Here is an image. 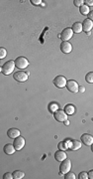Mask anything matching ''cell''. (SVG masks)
Here are the masks:
<instances>
[{"mask_svg":"<svg viewBox=\"0 0 93 179\" xmlns=\"http://www.w3.org/2000/svg\"><path fill=\"white\" fill-rule=\"evenodd\" d=\"M54 159L58 162H62L64 160L66 159V153L64 152V150H58L54 153Z\"/></svg>","mask_w":93,"mask_h":179,"instance_id":"12","label":"cell"},{"mask_svg":"<svg viewBox=\"0 0 93 179\" xmlns=\"http://www.w3.org/2000/svg\"><path fill=\"white\" fill-rule=\"evenodd\" d=\"M85 3L87 6H93V0H85Z\"/></svg>","mask_w":93,"mask_h":179,"instance_id":"30","label":"cell"},{"mask_svg":"<svg viewBox=\"0 0 93 179\" xmlns=\"http://www.w3.org/2000/svg\"><path fill=\"white\" fill-rule=\"evenodd\" d=\"M31 2L34 4V5H39V4L42 3V0H32Z\"/></svg>","mask_w":93,"mask_h":179,"instance_id":"29","label":"cell"},{"mask_svg":"<svg viewBox=\"0 0 93 179\" xmlns=\"http://www.w3.org/2000/svg\"><path fill=\"white\" fill-rule=\"evenodd\" d=\"M3 178L4 179H13V173H10V172H7V173H5L3 175Z\"/></svg>","mask_w":93,"mask_h":179,"instance_id":"27","label":"cell"},{"mask_svg":"<svg viewBox=\"0 0 93 179\" xmlns=\"http://www.w3.org/2000/svg\"><path fill=\"white\" fill-rule=\"evenodd\" d=\"M88 177L90 179H93V170H90V171L88 172Z\"/></svg>","mask_w":93,"mask_h":179,"instance_id":"32","label":"cell"},{"mask_svg":"<svg viewBox=\"0 0 93 179\" xmlns=\"http://www.w3.org/2000/svg\"><path fill=\"white\" fill-rule=\"evenodd\" d=\"M16 67L15 62L14 61H8L5 64H3V66L1 67V73L3 75H10V74L13 73L14 68Z\"/></svg>","mask_w":93,"mask_h":179,"instance_id":"1","label":"cell"},{"mask_svg":"<svg viewBox=\"0 0 93 179\" xmlns=\"http://www.w3.org/2000/svg\"><path fill=\"white\" fill-rule=\"evenodd\" d=\"M24 176H25V173L21 170H15L13 172V177L15 179H22Z\"/></svg>","mask_w":93,"mask_h":179,"instance_id":"20","label":"cell"},{"mask_svg":"<svg viewBox=\"0 0 93 179\" xmlns=\"http://www.w3.org/2000/svg\"><path fill=\"white\" fill-rule=\"evenodd\" d=\"M81 141L85 145H91L93 143V136L88 133H84L81 135Z\"/></svg>","mask_w":93,"mask_h":179,"instance_id":"11","label":"cell"},{"mask_svg":"<svg viewBox=\"0 0 93 179\" xmlns=\"http://www.w3.org/2000/svg\"><path fill=\"white\" fill-rule=\"evenodd\" d=\"M14 146L16 150H21L25 146V138L23 136H18L14 139Z\"/></svg>","mask_w":93,"mask_h":179,"instance_id":"8","label":"cell"},{"mask_svg":"<svg viewBox=\"0 0 93 179\" xmlns=\"http://www.w3.org/2000/svg\"><path fill=\"white\" fill-rule=\"evenodd\" d=\"M72 31L74 32V33H80V32H82V30H83V27H82V23H80V22H75V23L72 25Z\"/></svg>","mask_w":93,"mask_h":179,"instance_id":"17","label":"cell"},{"mask_svg":"<svg viewBox=\"0 0 93 179\" xmlns=\"http://www.w3.org/2000/svg\"><path fill=\"white\" fill-rule=\"evenodd\" d=\"M54 118L56 122H64V120H67V114L64 112V110H56V112H54Z\"/></svg>","mask_w":93,"mask_h":179,"instance_id":"6","label":"cell"},{"mask_svg":"<svg viewBox=\"0 0 93 179\" xmlns=\"http://www.w3.org/2000/svg\"><path fill=\"white\" fill-rule=\"evenodd\" d=\"M70 168H71V161H70V159H65V160H64V161H62L60 166V175L69 172Z\"/></svg>","mask_w":93,"mask_h":179,"instance_id":"3","label":"cell"},{"mask_svg":"<svg viewBox=\"0 0 93 179\" xmlns=\"http://www.w3.org/2000/svg\"><path fill=\"white\" fill-rule=\"evenodd\" d=\"M82 27H83L84 31L88 33V32H90V30L93 28V22L89 19H85L83 21V23H82Z\"/></svg>","mask_w":93,"mask_h":179,"instance_id":"14","label":"cell"},{"mask_svg":"<svg viewBox=\"0 0 93 179\" xmlns=\"http://www.w3.org/2000/svg\"><path fill=\"white\" fill-rule=\"evenodd\" d=\"M78 92H85V88H84V87H79V88H78Z\"/></svg>","mask_w":93,"mask_h":179,"instance_id":"33","label":"cell"},{"mask_svg":"<svg viewBox=\"0 0 93 179\" xmlns=\"http://www.w3.org/2000/svg\"><path fill=\"white\" fill-rule=\"evenodd\" d=\"M64 112H65L66 114H74V106H72V104H66L65 106H64Z\"/></svg>","mask_w":93,"mask_h":179,"instance_id":"18","label":"cell"},{"mask_svg":"<svg viewBox=\"0 0 93 179\" xmlns=\"http://www.w3.org/2000/svg\"><path fill=\"white\" fill-rule=\"evenodd\" d=\"M91 150H92V152H93V143L91 144Z\"/></svg>","mask_w":93,"mask_h":179,"instance_id":"35","label":"cell"},{"mask_svg":"<svg viewBox=\"0 0 93 179\" xmlns=\"http://www.w3.org/2000/svg\"><path fill=\"white\" fill-rule=\"evenodd\" d=\"M66 83H67V81H66V79L64 76H58V77H56L54 79V86L56 88H60V89H62L64 87H65Z\"/></svg>","mask_w":93,"mask_h":179,"instance_id":"5","label":"cell"},{"mask_svg":"<svg viewBox=\"0 0 93 179\" xmlns=\"http://www.w3.org/2000/svg\"><path fill=\"white\" fill-rule=\"evenodd\" d=\"M83 0H74V1H73V3H74V5H75V6H79V7H80V6H82V5H83Z\"/></svg>","mask_w":93,"mask_h":179,"instance_id":"28","label":"cell"},{"mask_svg":"<svg viewBox=\"0 0 93 179\" xmlns=\"http://www.w3.org/2000/svg\"><path fill=\"white\" fill-rule=\"evenodd\" d=\"M58 104H56V102H50V104H48V110H50V112H56V110H58Z\"/></svg>","mask_w":93,"mask_h":179,"instance_id":"21","label":"cell"},{"mask_svg":"<svg viewBox=\"0 0 93 179\" xmlns=\"http://www.w3.org/2000/svg\"><path fill=\"white\" fill-rule=\"evenodd\" d=\"M79 11H80V13L82 14V15H88L89 14V7H88L87 5H85V4H83L82 6H80V8H79Z\"/></svg>","mask_w":93,"mask_h":179,"instance_id":"19","label":"cell"},{"mask_svg":"<svg viewBox=\"0 0 93 179\" xmlns=\"http://www.w3.org/2000/svg\"><path fill=\"white\" fill-rule=\"evenodd\" d=\"M78 88L79 87H78L77 83H76L75 81H73V80H69V81H67V83H66V89L71 92H77Z\"/></svg>","mask_w":93,"mask_h":179,"instance_id":"9","label":"cell"},{"mask_svg":"<svg viewBox=\"0 0 93 179\" xmlns=\"http://www.w3.org/2000/svg\"><path fill=\"white\" fill-rule=\"evenodd\" d=\"M7 55V52L4 48H0V59H4Z\"/></svg>","mask_w":93,"mask_h":179,"instance_id":"25","label":"cell"},{"mask_svg":"<svg viewBox=\"0 0 93 179\" xmlns=\"http://www.w3.org/2000/svg\"><path fill=\"white\" fill-rule=\"evenodd\" d=\"M7 135L9 138H12V139H15L16 137L20 136V130L18 128H10L7 131Z\"/></svg>","mask_w":93,"mask_h":179,"instance_id":"13","label":"cell"},{"mask_svg":"<svg viewBox=\"0 0 93 179\" xmlns=\"http://www.w3.org/2000/svg\"><path fill=\"white\" fill-rule=\"evenodd\" d=\"M78 178L79 179H88V173H86L85 171H82L79 173V175H78Z\"/></svg>","mask_w":93,"mask_h":179,"instance_id":"26","label":"cell"},{"mask_svg":"<svg viewBox=\"0 0 93 179\" xmlns=\"http://www.w3.org/2000/svg\"><path fill=\"white\" fill-rule=\"evenodd\" d=\"M85 81L89 84L93 83V72H90V73H88L87 75L85 76Z\"/></svg>","mask_w":93,"mask_h":179,"instance_id":"22","label":"cell"},{"mask_svg":"<svg viewBox=\"0 0 93 179\" xmlns=\"http://www.w3.org/2000/svg\"><path fill=\"white\" fill-rule=\"evenodd\" d=\"M72 36H73V31H72L71 28H65V29H64L62 31V34H60V37L64 41H68Z\"/></svg>","mask_w":93,"mask_h":179,"instance_id":"7","label":"cell"},{"mask_svg":"<svg viewBox=\"0 0 93 179\" xmlns=\"http://www.w3.org/2000/svg\"><path fill=\"white\" fill-rule=\"evenodd\" d=\"M60 50H62V53L68 54L72 51V45L67 41H64L60 44Z\"/></svg>","mask_w":93,"mask_h":179,"instance_id":"10","label":"cell"},{"mask_svg":"<svg viewBox=\"0 0 93 179\" xmlns=\"http://www.w3.org/2000/svg\"><path fill=\"white\" fill-rule=\"evenodd\" d=\"M68 147H69L70 149H72V150H77V149H79V148L81 147V142L78 141V140H75V139L70 140Z\"/></svg>","mask_w":93,"mask_h":179,"instance_id":"16","label":"cell"},{"mask_svg":"<svg viewBox=\"0 0 93 179\" xmlns=\"http://www.w3.org/2000/svg\"><path fill=\"white\" fill-rule=\"evenodd\" d=\"M66 144V141H62L58 143V148H60V150H64L66 149V148H68V145H65Z\"/></svg>","mask_w":93,"mask_h":179,"instance_id":"23","label":"cell"},{"mask_svg":"<svg viewBox=\"0 0 93 179\" xmlns=\"http://www.w3.org/2000/svg\"><path fill=\"white\" fill-rule=\"evenodd\" d=\"M64 124H65V125H68V124H69V120H64Z\"/></svg>","mask_w":93,"mask_h":179,"instance_id":"34","label":"cell"},{"mask_svg":"<svg viewBox=\"0 0 93 179\" xmlns=\"http://www.w3.org/2000/svg\"><path fill=\"white\" fill-rule=\"evenodd\" d=\"M15 65L18 69L23 70V69H26V68L29 66V61H28L27 58L25 57H18L17 59L15 60Z\"/></svg>","mask_w":93,"mask_h":179,"instance_id":"2","label":"cell"},{"mask_svg":"<svg viewBox=\"0 0 93 179\" xmlns=\"http://www.w3.org/2000/svg\"><path fill=\"white\" fill-rule=\"evenodd\" d=\"M88 19L93 21V11H90L89 14H88Z\"/></svg>","mask_w":93,"mask_h":179,"instance_id":"31","label":"cell"},{"mask_svg":"<svg viewBox=\"0 0 93 179\" xmlns=\"http://www.w3.org/2000/svg\"><path fill=\"white\" fill-rule=\"evenodd\" d=\"M4 152H5L6 154H8V155H11V154H14V152H15V146H14V144H11V143H7L5 146H4L3 148Z\"/></svg>","mask_w":93,"mask_h":179,"instance_id":"15","label":"cell"},{"mask_svg":"<svg viewBox=\"0 0 93 179\" xmlns=\"http://www.w3.org/2000/svg\"><path fill=\"white\" fill-rule=\"evenodd\" d=\"M64 178L65 179H75L76 176L74 173H72V172H67V173H65V175H64Z\"/></svg>","mask_w":93,"mask_h":179,"instance_id":"24","label":"cell"},{"mask_svg":"<svg viewBox=\"0 0 93 179\" xmlns=\"http://www.w3.org/2000/svg\"><path fill=\"white\" fill-rule=\"evenodd\" d=\"M13 78L15 81L19 83H24L28 80V73H25L23 71H18L13 74Z\"/></svg>","mask_w":93,"mask_h":179,"instance_id":"4","label":"cell"}]
</instances>
